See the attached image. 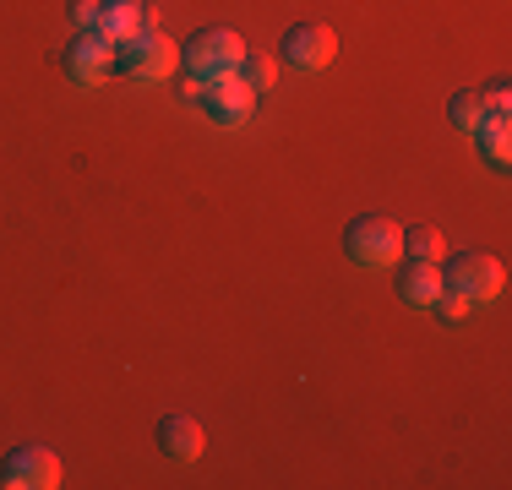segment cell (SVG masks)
<instances>
[{
    "label": "cell",
    "instance_id": "obj_14",
    "mask_svg": "<svg viewBox=\"0 0 512 490\" xmlns=\"http://www.w3.org/2000/svg\"><path fill=\"white\" fill-rule=\"evenodd\" d=\"M235 77L246 82L251 93H267L278 82V55H262V49H246V60L235 66Z\"/></svg>",
    "mask_w": 512,
    "mask_h": 490
},
{
    "label": "cell",
    "instance_id": "obj_10",
    "mask_svg": "<svg viewBox=\"0 0 512 490\" xmlns=\"http://www.w3.org/2000/svg\"><path fill=\"white\" fill-rule=\"evenodd\" d=\"M158 447H164L169 458L191 463V458H202L207 436H202V425L191 420V414H164V420H158Z\"/></svg>",
    "mask_w": 512,
    "mask_h": 490
},
{
    "label": "cell",
    "instance_id": "obj_6",
    "mask_svg": "<svg viewBox=\"0 0 512 490\" xmlns=\"http://www.w3.org/2000/svg\"><path fill=\"white\" fill-rule=\"evenodd\" d=\"M333 55H338V33L327 22H295L284 33V44H278V60L295 71H322Z\"/></svg>",
    "mask_w": 512,
    "mask_h": 490
},
{
    "label": "cell",
    "instance_id": "obj_16",
    "mask_svg": "<svg viewBox=\"0 0 512 490\" xmlns=\"http://www.w3.org/2000/svg\"><path fill=\"white\" fill-rule=\"evenodd\" d=\"M480 104H485V120H507V115H512L507 82H485V88H480Z\"/></svg>",
    "mask_w": 512,
    "mask_h": 490
},
{
    "label": "cell",
    "instance_id": "obj_12",
    "mask_svg": "<svg viewBox=\"0 0 512 490\" xmlns=\"http://www.w3.org/2000/svg\"><path fill=\"white\" fill-rule=\"evenodd\" d=\"M404 256H409V262H436V267H442V262H447L442 229H436V224H414V229H404Z\"/></svg>",
    "mask_w": 512,
    "mask_h": 490
},
{
    "label": "cell",
    "instance_id": "obj_19",
    "mask_svg": "<svg viewBox=\"0 0 512 490\" xmlns=\"http://www.w3.org/2000/svg\"><path fill=\"white\" fill-rule=\"evenodd\" d=\"M202 88H207V82L191 77V71H180V77H175V93L186 98V104H202Z\"/></svg>",
    "mask_w": 512,
    "mask_h": 490
},
{
    "label": "cell",
    "instance_id": "obj_5",
    "mask_svg": "<svg viewBox=\"0 0 512 490\" xmlns=\"http://www.w3.org/2000/svg\"><path fill=\"white\" fill-rule=\"evenodd\" d=\"M55 485H60V458L39 441L11 447L0 458V490H55Z\"/></svg>",
    "mask_w": 512,
    "mask_h": 490
},
{
    "label": "cell",
    "instance_id": "obj_9",
    "mask_svg": "<svg viewBox=\"0 0 512 490\" xmlns=\"http://www.w3.org/2000/svg\"><path fill=\"white\" fill-rule=\"evenodd\" d=\"M436 294H442V267L436 262H404L398 267V300L409 311H431Z\"/></svg>",
    "mask_w": 512,
    "mask_h": 490
},
{
    "label": "cell",
    "instance_id": "obj_2",
    "mask_svg": "<svg viewBox=\"0 0 512 490\" xmlns=\"http://www.w3.org/2000/svg\"><path fill=\"white\" fill-rule=\"evenodd\" d=\"M246 39H240L235 28H197L186 44H180V71H191V77L213 82V77H229V71L246 60Z\"/></svg>",
    "mask_w": 512,
    "mask_h": 490
},
{
    "label": "cell",
    "instance_id": "obj_13",
    "mask_svg": "<svg viewBox=\"0 0 512 490\" xmlns=\"http://www.w3.org/2000/svg\"><path fill=\"white\" fill-rule=\"evenodd\" d=\"M447 120H453V131H463V137H474V131L485 126V104H480V88H463L447 98Z\"/></svg>",
    "mask_w": 512,
    "mask_h": 490
},
{
    "label": "cell",
    "instance_id": "obj_3",
    "mask_svg": "<svg viewBox=\"0 0 512 490\" xmlns=\"http://www.w3.org/2000/svg\"><path fill=\"white\" fill-rule=\"evenodd\" d=\"M115 66L137 82H169L180 66V44L158 28H142V33H131V39L115 44Z\"/></svg>",
    "mask_w": 512,
    "mask_h": 490
},
{
    "label": "cell",
    "instance_id": "obj_8",
    "mask_svg": "<svg viewBox=\"0 0 512 490\" xmlns=\"http://www.w3.org/2000/svg\"><path fill=\"white\" fill-rule=\"evenodd\" d=\"M202 109L218 120V126H246L251 109H256V93L235 77V71H229V77H213L202 88Z\"/></svg>",
    "mask_w": 512,
    "mask_h": 490
},
{
    "label": "cell",
    "instance_id": "obj_17",
    "mask_svg": "<svg viewBox=\"0 0 512 490\" xmlns=\"http://www.w3.org/2000/svg\"><path fill=\"white\" fill-rule=\"evenodd\" d=\"M431 311L442 316V322H458V316H469V311H474V305L463 300L458 289H447V284H442V294H436V305H431Z\"/></svg>",
    "mask_w": 512,
    "mask_h": 490
},
{
    "label": "cell",
    "instance_id": "obj_7",
    "mask_svg": "<svg viewBox=\"0 0 512 490\" xmlns=\"http://www.w3.org/2000/svg\"><path fill=\"white\" fill-rule=\"evenodd\" d=\"M60 66H66V77L77 82V88H93V82H104L109 71H115V44H109L99 28H93V33H77V44H66Z\"/></svg>",
    "mask_w": 512,
    "mask_h": 490
},
{
    "label": "cell",
    "instance_id": "obj_15",
    "mask_svg": "<svg viewBox=\"0 0 512 490\" xmlns=\"http://www.w3.org/2000/svg\"><path fill=\"white\" fill-rule=\"evenodd\" d=\"M474 142H480V153L491 158L496 169H507V158H512V131H507V120H485V126L474 131Z\"/></svg>",
    "mask_w": 512,
    "mask_h": 490
},
{
    "label": "cell",
    "instance_id": "obj_4",
    "mask_svg": "<svg viewBox=\"0 0 512 490\" xmlns=\"http://www.w3.org/2000/svg\"><path fill=\"white\" fill-rule=\"evenodd\" d=\"M442 284L458 289L469 305H491L507 289V273L491 251H463V256H447L442 262Z\"/></svg>",
    "mask_w": 512,
    "mask_h": 490
},
{
    "label": "cell",
    "instance_id": "obj_11",
    "mask_svg": "<svg viewBox=\"0 0 512 490\" xmlns=\"http://www.w3.org/2000/svg\"><path fill=\"white\" fill-rule=\"evenodd\" d=\"M99 33H104L109 44H120V39H131V33H142V0H104Z\"/></svg>",
    "mask_w": 512,
    "mask_h": 490
},
{
    "label": "cell",
    "instance_id": "obj_18",
    "mask_svg": "<svg viewBox=\"0 0 512 490\" xmlns=\"http://www.w3.org/2000/svg\"><path fill=\"white\" fill-rule=\"evenodd\" d=\"M104 17V0H71V22H77L82 33H93Z\"/></svg>",
    "mask_w": 512,
    "mask_h": 490
},
{
    "label": "cell",
    "instance_id": "obj_1",
    "mask_svg": "<svg viewBox=\"0 0 512 490\" xmlns=\"http://www.w3.org/2000/svg\"><path fill=\"white\" fill-rule=\"evenodd\" d=\"M344 251L355 267H365V273H382V267H393L398 256H404V229L382 213H360V218H349V229H344Z\"/></svg>",
    "mask_w": 512,
    "mask_h": 490
}]
</instances>
